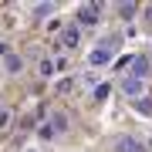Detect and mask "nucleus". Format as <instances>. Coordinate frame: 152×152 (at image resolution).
Masks as SVG:
<instances>
[{
  "label": "nucleus",
  "instance_id": "nucleus-1",
  "mask_svg": "<svg viewBox=\"0 0 152 152\" xmlns=\"http://www.w3.org/2000/svg\"><path fill=\"white\" fill-rule=\"evenodd\" d=\"M118 91L129 98V102H139V98H145V81H139V78L125 75L122 81H118Z\"/></svg>",
  "mask_w": 152,
  "mask_h": 152
},
{
  "label": "nucleus",
  "instance_id": "nucleus-2",
  "mask_svg": "<svg viewBox=\"0 0 152 152\" xmlns=\"http://www.w3.org/2000/svg\"><path fill=\"white\" fill-rule=\"evenodd\" d=\"M98 24V4H81L78 7V27H91Z\"/></svg>",
  "mask_w": 152,
  "mask_h": 152
},
{
  "label": "nucleus",
  "instance_id": "nucleus-3",
  "mask_svg": "<svg viewBox=\"0 0 152 152\" xmlns=\"http://www.w3.org/2000/svg\"><path fill=\"white\" fill-rule=\"evenodd\" d=\"M149 68H152V64H149V58H145V54H139V58H132V61H129V75H132V78H139V81H145Z\"/></svg>",
  "mask_w": 152,
  "mask_h": 152
},
{
  "label": "nucleus",
  "instance_id": "nucleus-4",
  "mask_svg": "<svg viewBox=\"0 0 152 152\" xmlns=\"http://www.w3.org/2000/svg\"><path fill=\"white\" fill-rule=\"evenodd\" d=\"M115 152H145V145L135 135H118L115 139Z\"/></svg>",
  "mask_w": 152,
  "mask_h": 152
},
{
  "label": "nucleus",
  "instance_id": "nucleus-5",
  "mask_svg": "<svg viewBox=\"0 0 152 152\" xmlns=\"http://www.w3.org/2000/svg\"><path fill=\"white\" fill-rule=\"evenodd\" d=\"M61 68H64V64H61V61H54V58H44L37 71H41V78H54V75H58Z\"/></svg>",
  "mask_w": 152,
  "mask_h": 152
},
{
  "label": "nucleus",
  "instance_id": "nucleus-6",
  "mask_svg": "<svg viewBox=\"0 0 152 152\" xmlns=\"http://www.w3.org/2000/svg\"><path fill=\"white\" fill-rule=\"evenodd\" d=\"M54 10H58L54 4H37V7H31V17H34V20H51Z\"/></svg>",
  "mask_w": 152,
  "mask_h": 152
},
{
  "label": "nucleus",
  "instance_id": "nucleus-7",
  "mask_svg": "<svg viewBox=\"0 0 152 152\" xmlns=\"http://www.w3.org/2000/svg\"><path fill=\"white\" fill-rule=\"evenodd\" d=\"M108 61H112V54H108V51L95 48L91 54H88V68H102V64H108Z\"/></svg>",
  "mask_w": 152,
  "mask_h": 152
},
{
  "label": "nucleus",
  "instance_id": "nucleus-8",
  "mask_svg": "<svg viewBox=\"0 0 152 152\" xmlns=\"http://www.w3.org/2000/svg\"><path fill=\"white\" fill-rule=\"evenodd\" d=\"M78 44H81V27H64V48H78Z\"/></svg>",
  "mask_w": 152,
  "mask_h": 152
},
{
  "label": "nucleus",
  "instance_id": "nucleus-9",
  "mask_svg": "<svg viewBox=\"0 0 152 152\" xmlns=\"http://www.w3.org/2000/svg\"><path fill=\"white\" fill-rule=\"evenodd\" d=\"M4 64H7V75H20V71H24V58L7 54V58H4Z\"/></svg>",
  "mask_w": 152,
  "mask_h": 152
},
{
  "label": "nucleus",
  "instance_id": "nucleus-10",
  "mask_svg": "<svg viewBox=\"0 0 152 152\" xmlns=\"http://www.w3.org/2000/svg\"><path fill=\"white\" fill-rule=\"evenodd\" d=\"M51 132H58V135L68 132V118H64V115H51Z\"/></svg>",
  "mask_w": 152,
  "mask_h": 152
},
{
  "label": "nucleus",
  "instance_id": "nucleus-11",
  "mask_svg": "<svg viewBox=\"0 0 152 152\" xmlns=\"http://www.w3.org/2000/svg\"><path fill=\"white\" fill-rule=\"evenodd\" d=\"M118 10H122V17H135V10H139V4H122Z\"/></svg>",
  "mask_w": 152,
  "mask_h": 152
},
{
  "label": "nucleus",
  "instance_id": "nucleus-12",
  "mask_svg": "<svg viewBox=\"0 0 152 152\" xmlns=\"http://www.w3.org/2000/svg\"><path fill=\"white\" fill-rule=\"evenodd\" d=\"M135 108H139V112H145V115H152V102H149V98H139Z\"/></svg>",
  "mask_w": 152,
  "mask_h": 152
},
{
  "label": "nucleus",
  "instance_id": "nucleus-13",
  "mask_svg": "<svg viewBox=\"0 0 152 152\" xmlns=\"http://www.w3.org/2000/svg\"><path fill=\"white\" fill-rule=\"evenodd\" d=\"M108 91H112V85H95V98H98V102H102Z\"/></svg>",
  "mask_w": 152,
  "mask_h": 152
},
{
  "label": "nucleus",
  "instance_id": "nucleus-14",
  "mask_svg": "<svg viewBox=\"0 0 152 152\" xmlns=\"http://www.w3.org/2000/svg\"><path fill=\"white\" fill-rule=\"evenodd\" d=\"M7 125H10V112L4 108V112H0V129H7Z\"/></svg>",
  "mask_w": 152,
  "mask_h": 152
},
{
  "label": "nucleus",
  "instance_id": "nucleus-15",
  "mask_svg": "<svg viewBox=\"0 0 152 152\" xmlns=\"http://www.w3.org/2000/svg\"><path fill=\"white\" fill-rule=\"evenodd\" d=\"M68 91H71V81H68V78H64V81L58 85V95H68Z\"/></svg>",
  "mask_w": 152,
  "mask_h": 152
},
{
  "label": "nucleus",
  "instance_id": "nucleus-16",
  "mask_svg": "<svg viewBox=\"0 0 152 152\" xmlns=\"http://www.w3.org/2000/svg\"><path fill=\"white\" fill-rule=\"evenodd\" d=\"M0 54H4V58L10 54V48H7V41H0Z\"/></svg>",
  "mask_w": 152,
  "mask_h": 152
},
{
  "label": "nucleus",
  "instance_id": "nucleus-17",
  "mask_svg": "<svg viewBox=\"0 0 152 152\" xmlns=\"http://www.w3.org/2000/svg\"><path fill=\"white\" fill-rule=\"evenodd\" d=\"M145 17H149V20H152V4H149V7H145Z\"/></svg>",
  "mask_w": 152,
  "mask_h": 152
},
{
  "label": "nucleus",
  "instance_id": "nucleus-18",
  "mask_svg": "<svg viewBox=\"0 0 152 152\" xmlns=\"http://www.w3.org/2000/svg\"><path fill=\"white\" fill-rule=\"evenodd\" d=\"M149 64H152V54H149Z\"/></svg>",
  "mask_w": 152,
  "mask_h": 152
}]
</instances>
